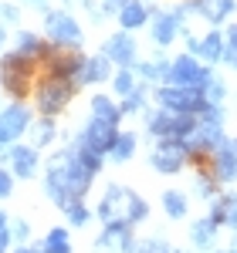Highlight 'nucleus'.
I'll return each instance as SVG.
<instances>
[{"label":"nucleus","mask_w":237,"mask_h":253,"mask_svg":"<svg viewBox=\"0 0 237 253\" xmlns=\"http://www.w3.org/2000/svg\"><path fill=\"white\" fill-rule=\"evenodd\" d=\"M71 169H75V152H55L48 162V179H44V189L55 199V206L68 210L75 199L68 196V182H71Z\"/></svg>","instance_id":"nucleus-1"},{"label":"nucleus","mask_w":237,"mask_h":253,"mask_svg":"<svg viewBox=\"0 0 237 253\" xmlns=\"http://www.w3.org/2000/svg\"><path fill=\"white\" fill-rule=\"evenodd\" d=\"M159 105L173 115H203L207 108V98L200 88H177V84H163L156 91Z\"/></svg>","instance_id":"nucleus-2"},{"label":"nucleus","mask_w":237,"mask_h":253,"mask_svg":"<svg viewBox=\"0 0 237 253\" xmlns=\"http://www.w3.org/2000/svg\"><path fill=\"white\" fill-rule=\"evenodd\" d=\"M193 128H197V118L193 115H173V112H156V115H149V132L159 138H179V142H186V138L193 135Z\"/></svg>","instance_id":"nucleus-3"},{"label":"nucleus","mask_w":237,"mask_h":253,"mask_svg":"<svg viewBox=\"0 0 237 253\" xmlns=\"http://www.w3.org/2000/svg\"><path fill=\"white\" fill-rule=\"evenodd\" d=\"M116 138H118L116 125H109V122H102V118H92V122L81 128L78 149H88V152H95V156H109L112 145H116Z\"/></svg>","instance_id":"nucleus-4"},{"label":"nucleus","mask_w":237,"mask_h":253,"mask_svg":"<svg viewBox=\"0 0 237 253\" xmlns=\"http://www.w3.org/2000/svg\"><path fill=\"white\" fill-rule=\"evenodd\" d=\"M44 27H48V38L55 44H61V47H78L81 44V27L68 10H48L44 14Z\"/></svg>","instance_id":"nucleus-5"},{"label":"nucleus","mask_w":237,"mask_h":253,"mask_svg":"<svg viewBox=\"0 0 237 253\" xmlns=\"http://www.w3.org/2000/svg\"><path fill=\"white\" fill-rule=\"evenodd\" d=\"M170 81L177 84V88H207V81H210V71L200 64L197 58H190V54H183V58L170 61Z\"/></svg>","instance_id":"nucleus-6"},{"label":"nucleus","mask_w":237,"mask_h":253,"mask_svg":"<svg viewBox=\"0 0 237 253\" xmlns=\"http://www.w3.org/2000/svg\"><path fill=\"white\" fill-rule=\"evenodd\" d=\"M71 91H75V81H64V78L41 81V88H38V108L44 112V115H55V112H61V108L71 101Z\"/></svg>","instance_id":"nucleus-7"},{"label":"nucleus","mask_w":237,"mask_h":253,"mask_svg":"<svg viewBox=\"0 0 237 253\" xmlns=\"http://www.w3.org/2000/svg\"><path fill=\"white\" fill-rule=\"evenodd\" d=\"M153 169L163 175H173L183 169V162H186V142H179V138H163L156 149H153Z\"/></svg>","instance_id":"nucleus-8"},{"label":"nucleus","mask_w":237,"mask_h":253,"mask_svg":"<svg viewBox=\"0 0 237 253\" xmlns=\"http://www.w3.org/2000/svg\"><path fill=\"white\" fill-rule=\"evenodd\" d=\"M27 75H31V64L24 54H7L3 68H0V88L10 91V95H27Z\"/></svg>","instance_id":"nucleus-9"},{"label":"nucleus","mask_w":237,"mask_h":253,"mask_svg":"<svg viewBox=\"0 0 237 253\" xmlns=\"http://www.w3.org/2000/svg\"><path fill=\"white\" fill-rule=\"evenodd\" d=\"M31 125L34 122H31V112L24 105H7L0 112V145H14Z\"/></svg>","instance_id":"nucleus-10"},{"label":"nucleus","mask_w":237,"mask_h":253,"mask_svg":"<svg viewBox=\"0 0 237 253\" xmlns=\"http://www.w3.org/2000/svg\"><path fill=\"white\" fill-rule=\"evenodd\" d=\"M132 196L136 193H129L125 186H109V189H105V196H102V203H99V216L105 219V226H109V223H125Z\"/></svg>","instance_id":"nucleus-11"},{"label":"nucleus","mask_w":237,"mask_h":253,"mask_svg":"<svg viewBox=\"0 0 237 253\" xmlns=\"http://www.w3.org/2000/svg\"><path fill=\"white\" fill-rule=\"evenodd\" d=\"M214 179H220V182L237 179V138H224L214 149Z\"/></svg>","instance_id":"nucleus-12"},{"label":"nucleus","mask_w":237,"mask_h":253,"mask_svg":"<svg viewBox=\"0 0 237 253\" xmlns=\"http://www.w3.org/2000/svg\"><path fill=\"white\" fill-rule=\"evenodd\" d=\"M102 58H109V64H118V68H129L136 61V41L129 34H112L102 47Z\"/></svg>","instance_id":"nucleus-13"},{"label":"nucleus","mask_w":237,"mask_h":253,"mask_svg":"<svg viewBox=\"0 0 237 253\" xmlns=\"http://www.w3.org/2000/svg\"><path fill=\"white\" fill-rule=\"evenodd\" d=\"M179 27H183V10H177V14H156L153 17V41L166 47L179 34Z\"/></svg>","instance_id":"nucleus-14"},{"label":"nucleus","mask_w":237,"mask_h":253,"mask_svg":"<svg viewBox=\"0 0 237 253\" xmlns=\"http://www.w3.org/2000/svg\"><path fill=\"white\" fill-rule=\"evenodd\" d=\"M38 149L34 145H14L10 149V166H14V175L20 179H31V175L38 172Z\"/></svg>","instance_id":"nucleus-15"},{"label":"nucleus","mask_w":237,"mask_h":253,"mask_svg":"<svg viewBox=\"0 0 237 253\" xmlns=\"http://www.w3.org/2000/svg\"><path fill=\"white\" fill-rule=\"evenodd\" d=\"M193 10H200V17H207L210 24H220L234 14V0H193Z\"/></svg>","instance_id":"nucleus-16"},{"label":"nucleus","mask_w":237,"mask_h":253,"mask_svg":"<svg viewBox=\"0 0 237 253\" xmlns=\"http://www.w3.org/2000/svg\"><path fill=\"white\" fill-rule=\"evenodd\" d=\"M210 219H214L217 226H231V230H237V196H220V199H214Z\"/></svg>","instance_id":"nucleus-17"},{"label":"nucleus","mask_w":237,"mask_h":253,"mask_svg":"<svg viewBox=\"0 0 237 253\" xmlns=\"http://www.w3.org/2000/svg\"><path fill=\"white\" fill-rule=\"evenodd\" d=\"M109 58H88L85 64H81V71H78V78H75V84H95V81H105L109 78Z\"/></svg>","instance_id":"nucleus-18"},{"label":"nucleus","mask_w":237,"mask_h":253,"mask_svg":"<svg viewBox=\"0 0 237 253\" xmlns=\"http://www.w3.org/2000/svg\"><path fill=\"white\" fill-rule=\"evenodd\" d=\"M214 240H217V223L207 216V219H197L193 226H190V243L200 247V250H207V247H214Z\"/></svg>","instance_id":"nucleus-19"},{"label":"nucleus","mask_w":237,"mask_h":253,"mask_svg":"<svg viewBox=\"0 0 237 253\" xmlns=\"http://www.w3.org/2000/svg\"><path fill=\"white\" fill-rule=\"evenodd\" d=\"M149 20V10H146V3L142 0H129L125 7H122V14H118V24L125 27V31H136Z\"/></svg>","instance_id":"nucleus-20"},{"label":"nucleus","mask_w":237,"mask_h":253,"mask_svg":"<svg viewBox=\"0 0 237 253\" xmlns=\"http://www.w3.org/2000/svg\"><path fill=\"white\" fill-rule=\"evenodd\" d=\"M81 64H85V58H61L58 51H55V58H51V78H78V71H81Z\"/></svg>","instance_id":"nucleus-21"},{"label":"nucleus","mask_w":237,"mask_h":253,"mask_svg":"<svg viewBox=\"0 0 237 253\" xmlns=\"http://www.w3.org/2000/svg\"><path fill=\"white\" fill-rule=\"evenodd\" d=\"M92 118H102V122H109V125H118V118H122V108H118L112 98L95 95V98H92Z\"/></svg>","instance_id":"nucleus-22"},{"label":"nucleus","mask_w":237,"mask_h":253,"mask_svg":"<svg viewBox=\"0 0 237 253\" xmlns=\"http://www.w3.org/2000/svg\"><path fill=\"white\" fill-rule=\"evenodd\" d=\"M224 51H227V41L220 38L217 31L214 34H207V38H200V58L203 61H224Z\"/></svg>","instance_id":"nucleus-23"},{"label":"nucleus","mask_w":237,"mask_h":253,"mask_svg":"<svg viewBox=\"0 0 237 253\" xmlns=\"http://www.w3.org/2000/svg\"><path fill=\"white\" fill-rule=\"evenodd\" d=\"M41 253H71L68 230H64V226H55L51 233L44 236V243H41Z\"/></svg>","instance_id":"nucleus-24"},{"label":"nucleus","mask_w":237,"mask_h":253,"mask_svg":"<svg viewBox=\"0 0 237 253\" xmlns=\"http://www.w3.org/2000/svg\"><path fill=\"white\" fill-rule=\"evenodd\" d=\"M132 152H136V135H132V132H118L109 159H112V162H125V159H132Z\"/></svg>","instance_id":"nucleus-25"},{"label":"nucleus","mask_w":237,"mask_h":253,"mask_svg":"<svg viewBox=\"0 0 237 253\" xmlns=\"http://www.w3.org/2000/svg\"><path fill=\"white\" fill-rule=\"evenodd\" d=\"M163 210H166L170 219H183V216H186V196L177 193V189L163 193Z\"/></svg>","instance_id":"nucleus-26"},{"label":"nucleus","mask_w":237,"mask_h":253,"mask_svg":"<svg viewBox=\"0 0 237 253\" xmlns=\"http://www.w3.org/2000/svg\"><path fill=\"white\" fill-rule=\"evenodd\" d=\"M139 75L149 81H170V61H146L139 64Z\"/></svg>","instance_id":"nucleus-27"},{"label":"nucleus","mask_w":237,"mask_h":253,"mask_svg":"<svg viewBox=\"0 0 237 253\" xmlns=\"http://www.w3.org/2000/svg\"><path fill=\"white\" fill-rule=\"evenodd\" d=\"M44 51H48V44H41L34 34L24 31V34L17 38V54H24V58H31V54H44Z\"/></svg>","instance_id":"nucleus-28"},{"label":"nucleus","mask_w":237,"mask_h":253,"mask_svg":"<svg viewBox=\"0 0 237 253\" xmlns=\"http://www.w3.org/2000/svg\"><path fill=\"white\" fill-rule=\"evenodd\" d=\"M132 253H179L173 250L166 240H159V236H153V240H136V247H132Z\"/></svg>","instance_id":"nucleus-29"},{"label":"nucleus","mask_w":237,"mask_h":253,"mask_svg":"<svg viewBox=\"0 0 237 253\" xmlns=\"http://www.w3.org/2000/svg\"><path fill=\"white\" fill-rule=\"evenodd\" d=\"M112 84H116V95H132L136 91V75L129 68H122L116 78H112Z\"/></svg>","instance_id":"nucleus-30"},{"label":"nucleus","mask_w":237,"mask_h":253,"mask_svg":"<svg viewBox=\"0 0 237 253\" xmlns=\"http://www.w3.org/2000/svg\"><path fill=\"white\" fill-rule=\"evenodd\" d=\"M10 240H17L20 247H27V240H31V223H27V219H10Z\"/></svg>","instance_id":"nucleus-31"},{"label":"nucleus","mask_w":237,"mask_h":253,"mask_svg":"<svg viewBox=\"0 0 237 253\" xmlns=\"http://www.w3.org/2000/svg\"><path fill=\"white\" fill-rule=\"evenodd\" d=\"M227 95V88H224V81L210 78L207 81V88H203V98H207V105H220V98Z\"/></svg>","instance_id":"nucleus-32"},{"label":"nucleus","mask_w":237,"mask_h":253,"mask_svg":"<svg viewBox=\"0 0 237 253\" xmlns=\"http://www.w3.org/2000/svg\"><path fill=\"white\" fill-rule=\"evenodd\" d=\"M64 213H68V219H71V226H85V223L92 219V213H88V210L81 206V199H75V203H71V206H68Z\"/></svg>","instance_id":"nucleus-33"},{"label":"nucleus","mask_w":237,"mask_h":253,"mask_svg":"<svg viewBox=\"0 0 237 253\" xmlns=\"http://www.w3.org/2000/svg\"><path fill=\"white\" fill-rule=\"evenodd\" d=\"M146 105V95H142V88H136L132 95H125V101H122V112H139Z\"/></svg>","instance_id":"nucleus-34"},{"label":"nucleus","mask_w":237,"mask_h":253,"mask_svg":"<svg viewBox=\"0 0 237 253\" xmlns=\"http://www.w3.org/2000/svg\"><path fill=\"white\" fill-rule=\"evenodd\" d=\"M10 247V216L0 213V253H7Z\"/></svg>","instance_id":"nucleus-35"},{"label":"nucleus","mask_w":237,"mask_h":253,"mask_svg":"<svg viewBox=\"0 0 237 253\" xmlns=\"http://www.w3.org/2000/svg\"><path fill=\"white\" fill-rule=\"evenodd\" d=\"M51 135H55V122H41V125H38V135H34V149H41Z\"/></svg>","instance_id":"nucleus-36"},{"label":"nucleus","mask_w":237,"mask_h":253,"mask_svg":"<svg viewBox=\"0 0 237 253\" xmlns=\"http://www.w3.org/2000/svg\"><path fill=\"white\" fill-rule=\"evenodd\" d=\"M10 193H14V172H7L0 166V196H10Z\"/></svg>","instance_id":"nucleus-37"},{"label":"nucleus","mask_w":237,"mask_h":253,"mask_svg":"<svg viewBox=\"0 0 237 253\" xmlns=\"http://www.w3.org/2000/svg\"><path fill=\"white\" fill-rule=\"evenodd\" d=\"M125 3H129V0H105V3H102V10H105V14H122V7H125Z\"/></svg>","instance_id":"nucleus-38"},{"label":"nucleus","mask_w":237,"mask_h":253,"mask_svg":"<svg viewBox=\"0 0 237 253\" xmlns=\"http://www.w3.org/2000/svg\"><path fill=\"white\" fill-rule=\"evenodd\" d=\"M0 14H3V20H7V24H14V20L20 17V10L14 7V3H3V7H0Z\"/></svg>","instance_id":"nucleus-39"},{"label":"nucleus","mask_w":237,"mask_h":253,"mask_svg":"<svg viewBox=\"0 0 237 253\" xmlns=\"http://www.w3.org/2000/svg\"><path fill=\"white\" fill-rule=\"evenodd\" d=\"M227 47H231V51H237V24H231V31H227Z\"/></svg>","instance_id":"nucleus-40"},{"label":"nucleus","mask_w":237,"mask_h":253,"mask_svg":"<svg viewBox=\"0 0 237 253\" xmlns=\"http://www.w3.org/2000/svg\"><path fill=\"white\" fill-rule=\"evenodd\" d=\"M197 193H200V196H210V193H214L210 179H197Z\"/></svg>","instance_id":"nucleus-41"},{"label":"nucleus","mask_w":237,"mask_h":253,"mask_svg":"<svg viewBox=\"0 0 237 253\" xmlns=\"http://www.w3.org/2000/svg\"><path fill=\"white\" fill-rule=\"evenodd\" d=\"M186 47H190V58L200 54V38H186Z\"/></svg>","instance_id":"nucleus-42"},{"label":"nucleus","mask_w":237,"mask_h":253,"mask_svg":"<svg viewBox=\"0 0 237 253\" xmlns=\"http://www.w3.org/2000/svg\"><path fill=\"white\" fill-rule=\"evenodd\" d=\"M14 253H41V250H34V247H17Z\"/></svg>","instance_id":"nucleus-43"},{"label":"nucleus","mask_w":237,"mask_h":253,"mask_svg":"<svg viewBox=\"0 0 237 253\" xmlns=\"http://www.w3.org/2000/svg\"><path fill=\"white\" fill-rule=\"evenodd\" d=\"M3 41H7V34H3V27H0V47H3Z\"/></svg>","instance_id":"nucleus-44"},{"label":"nucleus","mask_w":237,"mask_h":253,"mask_svg":"<svg viewBox=\"0 0 237 253\" xmlns=\"http://www.w3.org/2000/svg\"><path fill=\"white\" fill-rule=\"evenodd\" d=\"M231 253H237V236H234V243H231Z\"/></svg>","instance_id":"nucleus-45"}]
</instances>
